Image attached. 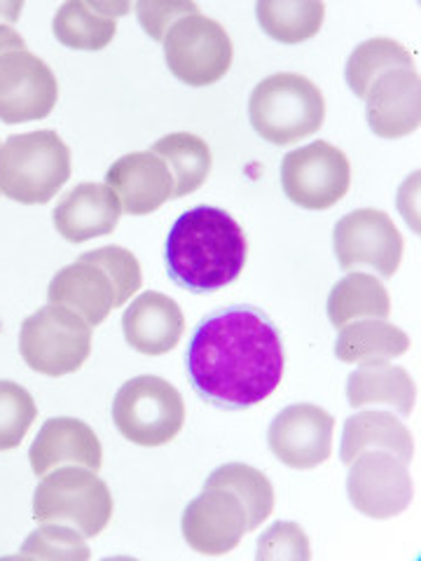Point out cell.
<instances>
[{"label": "cell", "instance_id": "cell-1", "mask_svg": "<svg viewBox=\"0 0 421 561\" xmlns=\"http://www.w3.org/2000/svg\"><path fill=\"white\" fill-rule=\"evenodd\" d=\"M185 363L200 398L220 410H246L276 391L286 358L270 316L237 305L210 313L197 325Z\"/></svg>", "mask_w": 421, "mask_h": 561}, {"label": "cell", "instance_id": "cell-2", "mask_svg": "<svg viewBox=\"0 0 421 561\" xmlns=\"http://www.w3.org/2000/svg\"><path fill=\"white\" fill-rule=\"evenodd\" d=\"M249 255L241 225L216 206H195L173 222L167 272L190 293H214L239 278Z\"/></svg>", "mask_w": 421, "mask_h": 561}, {"label": "cell", "instance_id": "cell-3", "mask_svg": "<svg viewBox=\"0 0 421 561\" xmlns=\"http://www.w3.org/2000/svg\"><path fill=\"white\" fill-rule=\"evenodd\" d=\"M70 179V150L52 129L10 136L0 146V195L26 206L47 204Z\"/></svg>", "mask_w": 421, "mask_h": 561}, {"label": "cell", "instance_id": "cell-4", "mask_svg": "<svg viewBox=\"0 0 421 561\" xmlns=\"http://www.w3.org/2000/svg\"><path fill=\"white\" fill-rule=\"evenodd\" d=\"M251 127L272 146H291L323 127L326 101L319 87L300 73L262 80L249 101Z\"/></svg>", "mask_w": 421, "mask_h": 561}, {"label": "cell", "instance_id": "cell-5", "mask_svg": "<svg viewBox=\"0 0 421 561\" xmlns=\"http://www.w3.org/2000/svg\"><path fill=\"white\" fill-rule=\"evenodd\" d=\"M33 517L41 524L73 526L84 538H94L113 517L111 489L90 468L59 466L35 489Z\"/></svg>", "mask_w": 421, "mask_h": 561}, {"label": "cell", "instance_id": "cell-6", "mask_svg": "<svg viewBox=\"0 0 421 561\" xmlns=\"http://www.w3.org/2000/svg\"><path fill=\"white\" fill-rule=\"evenodd\" d=\"M20 354L38 375H70L92 354V325L78 311L49 302L24 319Z\"/></svg>", "mask_w": 421, "mask_h": 561}, {"label": "cell", "instance_id": "cell-7", "mask_svg": "<svg viewBox=\"0 0 421 561\" xmlns=\"http://www.w3.org/2000/svg\"><path fill=\"white\" fill-rule=\"evenodd\" d=\"M113 421L129 443L162 447L183 431L185 402L167 379L140 375L122 383L113 400Z\"/></svg>", "mask_w": 421, "mask_h": 561}, {"label": "cell", "instance_id": "cell-8", "mask_svg": "<svg viewBox=\"0 0 421 561\" xmlns=\"http://www.w3.org/2000/svg\"><path fill=\"white\" fill-rule=\"evenodd\" d=\"M164 59L171 73L190 87H208L227 76L235 47L227 31L210 16L187 14L164 35Z\"/></svg>", "mask_w": 421, "mask_h": 561}, {"label": "cell", "instance_id": "cell-9", "mask_svg": "<svg viewBox=\"0 0 421 561\" xmlns=\"http://www.w3.org/2000/svg\"><path fill=\"white\" fill-rule=\"evenodd\" d=\"M281 185L286 197L307 210H326L335 206L349 192V157L328 140L291 150L281 164Z\"/></svg>", "mask_w": 421, "mask_h": 561}, {"label": "cell", "instance_id": "cell-10", "mask_svg": "<svg viewBox=\"0 0 421 561\" xmlns=\"http://www.w3.org/2000/svg\"><path fill=\"white\" fill-rule=\"evenodd\" d=\"M332 243L344 272L367 267L384 278H391L398 272L406 249V241L389 214L377 208H359L346 214L335 225Z\"/></svg>", "mask_w": 421, "mask_h": 561}, {"label": "cell", "instance_id": "cell-11", "mask_svg": "<svg viewBox=\"0 0 421 561\" xmlns=\"http://www.w3.org/2000/svg\"><path fill=\"white\" fill-rule=\"evenodd\" d=\"M349 466L346 494L359 513L373 519H391L408 511L414 484L406 461L389 451L367 449Z\"/></svg>", "mask_w": 421, "mask_h": 561}, {"label": "cell", "instance_id": "cell-12", "mask_svg": "<svg viewBox=\"0 0 421 561\" xmlns=\"http://www.w3.org/2000/svg\"><path fill=\"white\" fill-rule=\"evenodd\" d=\"M59 99L57 76L29 49H14L0 57V119L5 125L43 119Z\"/></svg>", "mask_w": 421, "mask_h": 561}, {"label": "cell", "instance_id": "cell-13", "mask_svg": "<svg viewBox=\"0 0 421 561\" xmlns=\"http://www.w3.org/2000/svg\"><path fill=\"white\" fill-rule=\"evenodd\" d=\"M335 419L319 405H291L281 412L268 431V445L281 463L295 470H311L326 463L332 454Z\"/></svg>", "mask_w": 421, "mask_h": 561}, {"label": "cell", "instance_id": "cell-14", "mask_svg": "<svg viewBox=\"0 0 421 561\" xmlns=\"http://www.w3.org/2000/svg\"><path fill=\"white\" fill-rule=\"evenodd\" d=\"M183 538L192 550L218 557L232 552L249 534L243 503L227 489L206 486L183 513Z\"/></svg>", "mask_w": 421, "mask_h": 561}, {"label": "cell", "instance_id": "cell-15", "mask_svg": "<svg viewBox=\"0 0 421 561\" xmlns=\"http://www.w3.org/2000/svg\"><path fill=\"white\" fill-rule=\"evenodd\" d=\"M363 101L367 125L379 138H402L419 129L421 82L414 68L386 70Z\"/></svg>", "mask_w": 421, "mask_h": 561}, {"label": "cell", "instance_id": "cell-16", "mask_svg": "<svg viewBox=\"0 0 421 561\" xmlns=\"http://www.w3.org/2000/svg\"><path fill=\"white\" fill-rule=\"evenodd\" d=\"M109 185L120 204L122 214L148 216L173 199V173L162 157L155 152H132L120 160L105 173Z\"/></svg>", "mask_w": 421, "mask_h": 561}, {"label": "cell", "instance_id": "cell-17", "mask_svg": "<svg viewBox=\"0 0 421 561\" xmlns=\"http://www.w3.org/2000/svg\"><path fill=\"white\" fill-rule=\"evenodd\" d=\"M31 468L38 478L59 466H84L99 470L103 451L96 433L80 419L55 416L47 419L38 437L29 449Z\"/></svg>", "mask_w": 421, "mask_h": 561}, {"label": "cell", "instance_id": "cell-18", "mask_svg": "<svg viewBox=\"0 0 421 561\" xmlns=\"http://www.w3.org/2000/svg\"><path fill=\"white\" fill-rule=\"evenodd\" d=\"M122 216V204L105 183H80L59 202L52 214L57 232L68 243H84L113 234Z\"/></svg>", "mask_w": 421, "mask_h": 561}, {"label": "cell", "instance_id": "cell-19", "mask_svg": "<svg viewBox=\"0 0 421 561\" xmlns=\"http://www.w3.org/2000/svg\"><path fill=\"white\" fill-rule=\"evenodd\" d=\"M127 344L144 356H164L179 346L185 319L181 307L162 293H144L122 316Z\"/></svg>", "mask_w": 421, "mask_h": 561}, {"label": "cell", "instance_id": "cell-20", "mask_svg": "<svg viewBox=\"0 0 421 561\" xmlns=\"http://www.w3.org/2000/svg\"><path fill=\"white\" fill-rule=\"evenodd\" d=\"M47 300L78 311L90 325H101L115 309V286L94 262L78 260L49 280Z\"/></svg>", "mask_w": 421, "mask_h": 561}, {"label": "cell", "instance_id": "cell-21", "mask_svg": "<svg viewBox=\"0 0 421 561\" xmlns=\"http://www.w3.org/2000/svg\"><path fill=\"white\" fill-rule=\"evenodd\" d=\"M382 449L410 463L414 456V440L406 424L391 412L367 410L349 416L342 431V463L349 466L359 454Z\"/></svg>", "mask_w": 421, "mask_h": 561}, {"label": "cell", "instance_id": "cell-22", "mask_svg": "<svg viewBox=\"0 0 421 561\" xmlns=\"http://www.w3.org/2000/svg\"><path fill=\"white\" fill-rule=\"evenodd\" d=\"M349 405L361 410L365 405H389L400 416H410L417 402V386L406 367L389 363L361 365L346 379Z\"/></svg>", "mask_w": 421, "mask_h": 561}, {"label": "cell", "instance_id": "cell-23", "mask_svg": "<svg viewBox=\"0 0 421 561\" xmlns=\"http://www.w3.org/2000/svg\"><path fill=\"white\" fill-rule=\"evenodd\" d=\"M410 337L389 321L363 319L340 328L335 354L342 363L373 365L406 356Z\"/></svg>", "mask_w": 421, "mask_h": 561}, {"label": "cell", "instance_id": "cell-24", "mask_svg": "<svg viewBox=\"0 0 421 561\" xmlns=\"http://www.w3.org/2000/svg\"><path fill=\"white\" fill-rule=\"evenodd\" d=\"M328 319L335 328L363 319L391 316V297L379 278L363 272H349L328 295Z\"/></svg>", "mask_w": 421, "mask_h": 561}, {"label": "cell", "instance_id": "cell-25", "mask_svg": "<svg viewBox=\"0 0 421 561\" xmlns=\"http://www.w3.org/2000/svg\"><path fill=\"white\" fill-rule=\"evenodd\" d=\"M152 152L157 157H162L164 164L173 171L175 199L197 192L206 183L210 164H214V157H210V148L206 146V140L187 131L169 134L160 138L152 146Z\"/></svg>", "mask_w": 421, "mask_h": 561}, {"label": "cell", "instance_id": "cell-26", "mask_svg": "<svg viewBox=\"0 0 421 561\" xmlns=\"http://www.w3.org/2000/svg\"><path fill=\"white\" fill-rule=\"evenodd\" d=\"M255 14L258 24L272 41L297 45L321 31L326 5L316 0H260Z\"/></svg>", "mask_w": 421, "mask_h": 561}, {"label": "cell", "instance_id": "cell-27", "mask_svg": "<svg viewBox=\"0 0 421 561\" xmlns=\"http://www.w3.org/2000/svg\"><path fill=\"white\" fill-rule=\"evenodd\" d=\"M57 41L70 49L99 51L109 47L117 33V20L105 16L84 0H68L64 3L52 22Z\"/></svg>", "mask_w": 421, "mask_h": 561}, {"label": "cell", "instance_id": "cell-28", "mask_svg": "<svg viewBox=\"0 0 421 561\" xmlns=\"http://www.w3.org/2000/svg\"><path fill=\"white\" fill-rule=\"evenodd\" d=\"M206 486L227 489L243 503L249 531H255L274 511V489L265 472L246 463H227L214 470L206 480Z\"/></svg>", "mask_w": 421, "mask_h": 561}, {"label": "cell", "instance_id": "cell-29", "mask_svg": "<svg viewBox=\"0 0 421 561\" xmlns=\"http://www.w3.org/2000/svg\"><path fill=\"white\" fill-rule=\"evenodd\" d=\"M396 68H414L410 51L391 38H371L351 51L344 68V78L349 90L359 99H365L371 84L382 73H386V70Z\"/></svg>", "mask_w": 421, "mask_h": 561}, {"label": "cell", "instance_id": "cell-30", "mask_svg": "<svg viewBox=\"0 0 421 561\" xmlns=\"http://www.w3.org/2000/svg\"><path fill=\"white\" fill-rule=\"evenodd\" d=\"M35 416L38 408L24 386L0 379V451L20 447Z\"/></svg>", "mask_w": 421, "mask_h": 561}, {"label": "cell", "instance_id": "cell-31", "mask_svg": "<svg viewBox=\"0 0 421 561\" xmlns=\"http://www.w3.org/2000/svg\"><path fill=\"white\" fill-rule=\"evenodd\" d=\"M24 559H66V561H84L92 552L87 548L84 536L66 524H43L41 529L29 534L20 550Z\"/></svg>", "mask_w": 421, "mask_h": 561}, {"label": "cell", "instance_id": "cell-32", "mask_svg": "<svg viewBox=\"0 0 421 561\" xmlns=\"http://www.w3.org/2000/svg\"><path fill=\"white\" fill-rule=\"evenodd\" d=\"M78 260L94 262L96 267L109 274L115 286V309L125 307L138 293L140 284H144V274H140L136 255L127 249H122V245H103V249L82 253Z\"/></svg>", "mask_w": 421, "mask_h": 561}, {"label": "cell", "instance_id": "cell-33", "mask_svg": "<svg viewBox=\"0 0 421 561\" xmlns=\"http://www.w3.org/2000/svg\"><path fill=\"white\" fill-rule=\"evenodd\" d=\"M258 559L260 561H276V559L307 561L311 559L309 538L295 522H276L258 540Z\"/></svg>", "mask_w": 421, "mask_h": 561}, {"label": "cell", "instance_id": "cell-34", "mask_svg": "<svg viewBox=\"0 0 421 561\" xmlns=\"http://www.w3.org/2000/svg\"><path fill=\"white\" fill-rule=\"evenodd\" d=\"M138 22L144 31L155 41H164L169 28L187 14H200L197 3H190V0H169V3H155V0H140L136 3Z\"/></svg>", "mask_w": 421, "mask_h": 561}, {"label": "cell", "instance_id": "cell-35", "mask_svg": "<svg viewBox=\"0 0 421 561\" xmlns=\"http://www.w3.org/2000/svg\"><path fill=\"white\" fill-rule=\"evenodd\" d=\"M14 49H26L22 33H16L8 24H0V57L8 55V51H14Z\"/></svg>", "mask_w": 421, "mask_h": 561}, {"label": "cell", "instance_id": "cell-36", "mask_svg": "<svg viewBox=\"0 0 421 561\" xmlns=\"http://www.w3.org/2000/svg\"><path fill=\"white\" fill-rule=\"evenodd\" d=\"M92 8L105 16H113V20H117V16L127 14L132 10V5H127V3H92Z\"/></svg>", "mask_w": 421, "mask_h": 561}, {"label": "cell", "instance_id": "cell-37", "mask_svg": "<svg viewBox=\"0 0 421 561\" xmlns=\"http://www.w3.org/2000/svg\"><path fill=\"white\" fill-rule=\"evenodd\" d=\"M22 10H24L22 0L20 3H0V20H5L8 24H14L16 20H20Z\"/></svg>", "mask_w": 421, "mask_h": 561}]
</instances>
